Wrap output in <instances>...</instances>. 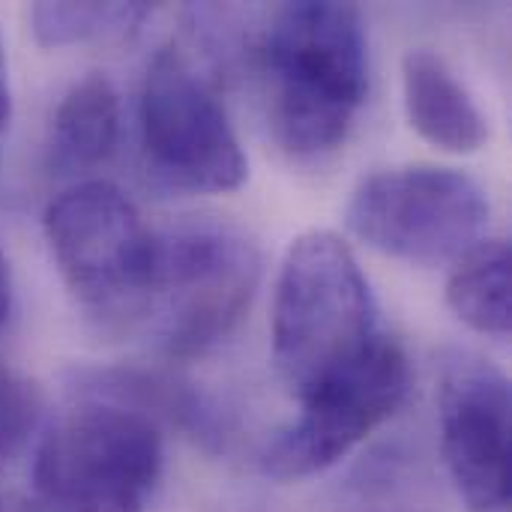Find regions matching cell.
<instances>
[{"mask_svg": "<svg viewBox=\"0 0 512 512\" xmlns=\"http://www.w3.org/2000/svg\"><path fill=\"white\" fill-rule=\"evenodd\" d=\"M261 57L276 141L300 159L336 150L369 90L360 9L333 0L285 3L270 18Z\"/></svg>", "mask_w": 512, "mask_h": 512, "instance_id": "cell-1", "label": "cell"}, {"mask_svg": "<svg viewBox=\"0 0 512 512\" xmlns=\"http://www.w3.org/2000/svg\"><path fill=\"white\" fill-rule=\"evenodd\" d=\"M261 285L258 243L228 219H180L153 231L150 264L135 309L168 357L219 345L249 312Z\"/></svg>", "mask_w": 512, "mask_h": 512, "instance_id": "cell-2", "label": "cell"}, {"mask_svg": "<svg viewBox=\"0 0 512 512\" xmlns=\"http://www.w3.org/2000/svg\"><path fill=\"white\" fill-rule=\"evenodd\" d=\"M378 306L351 246L333 231L297 237L273 300V363L300 399L378 339Z\"/></svg>", "mask_w": 512, "mask_h": 512, "instance_id": "cell-3", "label": "cell"}, {"mask_svg": "<svg viewBox=\"0 0 512 512\" xmlns=\"http://www.w3.org/2000/svg\"><path fill=\"white\" fill-rule=\"evenodd\" d=\"M165 450L138 411L78 399L36 447L33 486L42 512H144L162 480Z\"/></svg>", "mask_w": 512, "mask_h": 512, "instance_id": "cell-4", "label": "cell"}, {"mask_svg": "<svg viewBox=\"0 0 512 512\" xmlns=\"http://www.w3.org/2000/svg\"><path fill=\"white\" fill-rule=\"evenodd\" d=\"M486 189L456 168L396 165L357 183L345 204L348 231L387 258L447 264L489 237Z\"/></svg>", "mask_w": 512, "mask_h": 512, "instance_id": "cell-5", "label": "cell"}, {"mask_svg": "<svg viewBox=\"0 0 512 512\" xmlns=\"http://www.w3.org/2000/svg\"><path fill=\"white\" fill-rule=\"evenodd\" d=\"M42 228L75 300L99 318L132 321L153 243L132 198L114 183L84 180L45 207Z\"/></svg>", "mask_w": 512, "mask_h": 512, "instance_id": "cell-6", "label": "cell"}, {"mask_svg": "<svg viewBox=\"0 0 512 512\" xmlns=\"http://www.w3.org/2000/svg\"><path fill=\"white\" fill-rule=\"evenodd\" d=\"M411 393V363L399 342L378 336L357 360L300 396V417L261 450L273 480H306L339 465L399 414Z\"/></svg>", "mask_w": 512, "mask_h": 512, "instance_id": "cell-7", "label": "cell"}, {"mask_svg": "<svg viewBox=\"0 0 512 512\" xmlns=\"http://www.w3.org/2000/svg\"><path fill=\"white\" fill-rule=\"evenodd\" d=\"M141 144L153 171L186 192H234L249 177L225 108L177 48L156 51L147 66Z\"/></svg>", "mask_w": 512, "mask_h": 512, "instance_id": "cell-8", "label": "cell"}, {"mask_svg": "<svg viewBox=\"0 0 512 512\" xmlns=\"http://www.w3.org/2000/svg\"><path fill=\"white\" fill-rule=\"evenodd\" d=\"M510 381L471 354L453 351L441 366V453L450 480L471 512L510 504Z\"/></svg>", "mask_w": 512, "mask_h": 512, "instance_id": "cell-9", "label": "cell"}, {"mask_svg": "<svg viewBox=\"0 0 512 512\" xmlns=\"http://www.w3.org/2000/svg\"><path fill=\"white\" fill-rule=\"evenodd\" d=\"M72 393H78V399H99L138 411L153 423L165 420L204 447H225L228 438V423L216 402L195 384L177 381L162 372L129 366L78 369L72 372Z\"/></svg>", "mask_w": 512, "mask_h": 512, "instance_id": "cell-10", "label": "cell"}, {"mask_svg": "<svg viewBox=\"0 0 512 512\" xmlns=\"http://www.w3.org/2000/svg\"><path fill=\"white\" fill-rule=\"evenodd\" d=\"M402 96L411 126L432 147L447 153H477L489 141L486 114L441 54L429 48L405 54Z\"/></svg>", "mask_w": 512, "mask_h": 512, "instance_id": "cell-11", "label": "cell"}, {"mask_svg": "<svg viewBox=\"0 0 512 512\" xmlns=\"http://www.w3.org/2000/svg\"><path fill=\"white\" fill-rule=\"evenodd\" d=\"M120 138V96L108 75L90 72L75 81L51 117L48 162L54 171L75 174L102 165Z\"/></svg>", "mask_w": 512, "mask_h": 512, "instance_id": "cell-12", "label": "cell"}, {"mask_svg": "<svg viewBox=\"0 0 512 512\" xmlns=\"http://www.w3.org/2000/svg\"><path fill=\"white\" fill-rule=\"evenodd\" d=\"M447 306L480 336H510V243L486 237L462 255L447 279Z\"/></svg>", "mask_w": 512, "mask_h": 512, "instance_id": "cell-13", "label": "cell"}, {"mask_svg": "<svg viewBox=\"0 0 512 512\" xmlns=\"http://www.w3.org/2000/svg\"><path fill=\"white\" fill-rule=\"evenodd\" d=\"M147 12L144 3H36L30 9V27L39 45L60 48L99 36H123Z\"/></svg>", "mask_w": 512, "mask_h": 512, "instance_id": "cell-14", "label": "cell"}, {"mask_svg": "<svg viewBox=\"0 0 512 512\" xmlns=\"http://www.w3.org/2000/svg\"><path fill=\"white\" fill-rule=\"evenodd\" d=\"M42 426L39 387L0 360V468L15 465Z\"/></svg>", "mask_w": 512, "mask_h": 512, "instance_id": "cell-15", "label": "cell"}, {"mask_svg": "<svg viewBox=\"0 0 512 512\" xmlns=\"http://www.w3.org/2000/svg\"><path fill=\"white\" fill-rule=\"evenodd\" d=\"M12 117V96H9V75H6V57H3V45H0V132L9 126Z\"/></svg>", "mask_w": 512, "mask_h": 512, "instance_id": "cell-16", "label": "cell"}, {"mask_svg": "<svg viewBox=\"0 0 512 512\" xmlns=\"http://www.w3.org/2000/svg\"><path fill=\"white\" fill-rule=\"evenodd\" d=\"M9 300H12V285H9V264H6V255L0 249V324L6 321L9 315Z\"/></svg>", "mask_w": 512, "mask_h": 512, "instance_id": "cell-17", "label": "cell"}, {"mask_svg": "<svg viewBox=\"0 0 512 512\" xmlns=\"http://www.w3.org/2000/svg\"><path fill=\"white\" fill-rule=\"evenodd\" d=\"M18 512H42V510H18Z\"/></svg>", "mask_w": 512, "mask_h": 512, "instance_id": "cell-18", "label": "cell"}, {"mask_svg": "<svg viewBox=\"0 0 512 512\" xmlns=\"http://www.w3.org/2000/svg\"><path fill=\"white\" fill-rule=\"evenodd\" d=\"M0 512H3V507H0Z\"/></svg>", "mask_w": 512, "mask_h": 512, "instance_id": "cell-19", "label": "cell"}]
</instances>
